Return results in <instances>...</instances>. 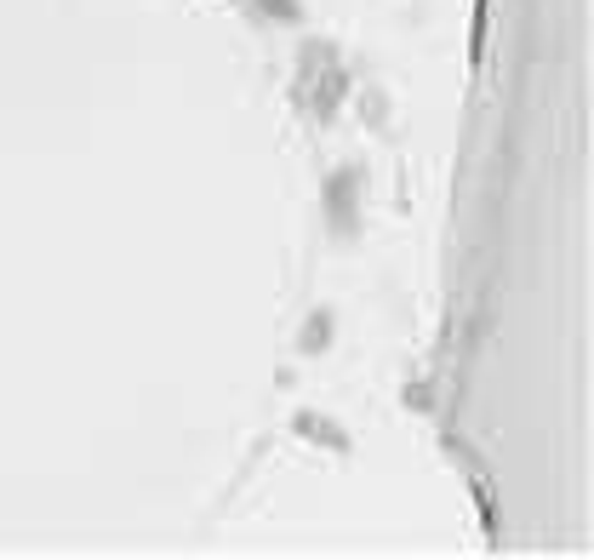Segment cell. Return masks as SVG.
Here are the masks:
<instances>
[{
	"mask_svg": "<svg viewBox=\"0 0 594 560\" xmlns=\"http://www.w3.org/2000/svg\"><path fill=\"white\" fill-rule=\"evenodd\" d=\"M480 46H486V0H475V46H469L475 63H480Z\"/></svg>",
	"mask_w": 594,
	"mask_h": 560,
	"instance_id": "1",
	"label": "cell"
}]
</instances>
